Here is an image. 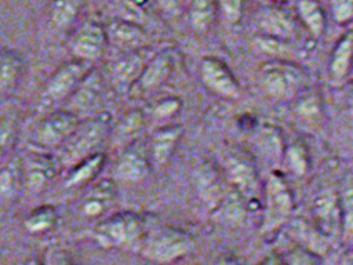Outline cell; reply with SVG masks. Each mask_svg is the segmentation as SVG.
Wrapping results in <instances>:
<instances>
[{
	"instance_id": "cell-5",
	"label": "cell",
	"mask_w": 353,
	"mask_h": 265,
	"mask_svg": "<svg viewBox=\"0 0 353 265\" xmlns=\"http://www.w3.org/2000/svg\"><path fill=\"white\" fill-rule=\"evenodd\" d=\"M292 208L294 200L288 185L277 174H270L266 181V207L261 233L280 228L290 218Z\"/></svg>"
},
{
	"instance_id": "cell-3",
	"label": "cell",
	"mask_w": 353,
	"mask_h": 265,
	"mask_svg": "<svg viewBox=\"0 0 353 265\" xmlns=\"http://www.w3.org/2000/svg\"><path fill=\"white\" fill-rule=\"evenodd\" d=\"M259 83L263 91L274 99H290L295 97L305 83V73L294 63L273 61L262 66Z\"/></svg>"
},
{
	"instance_id": "cell-26",
	"label": "cell",
	"mask_w": 353,
	"mask_h": 265,
	"mask_svg": "<svg viewBox=\"0 0 353 265\" xmlns=\"http://www.w3.org/2000/svg\"><path fill=\"white\" fill-rule=\"evenodd\" d=\"M81 0H52L50 18L58 28L69 26L79 14Z\"/></svg>"
},
{
	"instance_id": "cell-34",
	"label": "cell",
	"mask_w": 353,
	"mask_h": 265,
	"mask_svg": "<svg viewBox=\"0 0 353 265\" xmlns=\"http://www.w3.org/2000/svg\"><path fill=\"white\" fill-rule=\"evenodd\" d=\"M222 215L226 221L236 224V222H241L244 219V207L240 202V197L233 193L229 197H226V200L222 203Z\"/></svg>"
},
{
	"instance_id": "cell-2",
	"label": "cell",
	"mask_w": 353,
	"mask_h": 265,
	"mask_svg": "<svg viewBox=\"0 0 353 265\" xmlns=\"http://www.w3.org/2000/svg\"><path fill=\"white\" fill-rule=\"evenodd\" d=\"M95 239L99 246L108 248H135L143 240V224L135 214H116L98 224Z\"/></svg>"
},
{
	"instance_id": "cell-40",
	"label": "cell",
	"mask_w": 353,
	"mask_h": 265,
	"mask_svg": "<svg viewBox=\"0 0 353 265\" xmlns=\"http://www.w3.org/2000/svg\"><path fill=\"white\" fill-rule=\"evenodd\" d=\"M183 1L185 0H157L160 7L170 14H178L182 8Z\"/></svg>"
},
{
	"instance_id": "cell-23",
	"label": "cell",
	"mask_w": 353,
	"mask_h": 265,
	"mask_svg": "<svg viewBox=\"0 0 353 265\" xmlns=\"http://www.w3.org/2000/svg\"><path fill=\"white\" fill-rule=\"evenodd\" d=\"M23 72L22 58L12 50L0 48V90L11 88Z\"/></svg>"
},
{
	"instance_id": "cell-8",
	"label": "cell",
	"mask_w": 353,
	"mask_h": 265,
	"mask_svg": "<svg viewBox=\"0 0 353 265\" xmlns=\"http://www.w3.org/2000/svg\"><path fill=\"white\" fill-rule=\"evenodd\" d=\"M80 123L72 110H58L48 115L36 130V142L44 148L62 145Z\"/></svg>"
},
{
	"instance_id": "cell-29",
	"label": "cell",
	"mask_w": 353,
	"mask_h": 265,
	"mask_svg": "<svg viewBox=\"0 0 353 265\" xmlns=\"http://www.w3.org/2000/svg\"><path fill=\"white\" fill-rule=\"evenodd\" d=\"M23 171L21 168L19 161L11 160L1 171H0V195L6 199H12L19 188V184L23 178Z\"/></svg>"
},
{
	"instance_id": "cell-7",
	"label": "cell",
	"mask_w": 353,
	"mask_h": 265,
	"mask_svg": "<svg viewBox=\"0 0 353 265\" xmlns=\"http://www.w3.org/2000/svg\"><path fill=\"white\" fill-rule=\"evenodd\" d=\"M174 68V57L168 50L153 54L137 80L130 86L132 94L145 95L159 90L170 79Z\"/></svg>"
},
{
	"instance_id": "cell-18",
	"label": "cell",
	"mask_w": 353,
	"mask_h": 265,
	"mask_svg": "<svg viewBox=\"0 0 353 265\" xmlns=\"http://www.w3.org/2000/svg\"><path fill=\"white\" fill-rule=\"evenodd\" d=\"M196 186L200 197L210 207H215L222 202V181L218 171L211 164H201L197 168Z\"/></svg>"
},
{
	"instance_id": "cell-35",
	"label": "cell",
	"mask_w": 353,
	"mask_h": 265,
	"mask_svg": "<svg viewBox=\"0 0 353 265\" xmlns=\"http://www.w3.org/2000/svg\"><path fill=\"white\" fill-rule=\"evenodd\" d=\"M334 19L338 23H346L353 15V0H331L330 3Z\"/></svg>"
},
{
	"instance_id": "cell-24",
	"label": "cell",
	"mask_w": 353,
	"mask_h": 265,
	"mask_svg": "<svg viewBox=\"0 0 353 265\" xmlns=\"http://www.w3.org/2000/svg\"><path fill=\"white\" fill-rule=\"evenodd\" d=\"M350 58H352V32H346L338 40L330 61V72L335 79H343L349 73Z\"/></svg>"
},
{
	"instance_id": "cell-10",
	"label": "cell",
	"mask_w": 353,
	"mask_h": 265,
	"mask_svg": "<svg viewBox=\"0 0 353 265\" xmlns=\"http://www.w3.org/2000/svg\"><path fill=\"white\" fill-rule=\"evenodd\" d=\"M108 44L106 32L95 21L84 22L72 40V51L76 58L92 62L99 58Z\"/></svg>"
},
{
	"instance_id": "cell-32",
	"label": "cell",
	"mask_w": 353,
	"mask_h": 265,
	"mask_svg": "<svg viewBox=\"0 0 353 265\" xmlns=\"http://www.w3.org/2000/svg\"><path fill=\"white\" fill-rule=\"evenodd\" d=\"M259 145H261L263 153H266V156L270 159H277L281 153V139H280V135L277 134V131H274V130L265 128L261 132Z\"/></svg>"
},
{
	"instance_id": "cell-20",
	"label": "cell",
	"mask_w": 353,
	"mask_h": 265,
	"mask_svg": "<svg viewBox=\"0 0 353 265\" xmlns=\"http://www.w3.org/2000/svg\"><path fill=\"white\" fill-rule=\"evenodd\" d=\"M114 195H116V186L113 181H109V179L101 181L88 192V196L83 202V206H81L83 214L87 217L101 215L105 211L106 204L113 200Z\"/></svg>"
},
{
	"instance_id": "cell-13",
	"label": "cell",
	"mask_w": 353,
	"mask_h": 265,
	"mask_svg": "<svg viewBox=\"0 0 353 265\" xmlns=\"http://www.w3.org/2000/svg\"><path fill=\"white\" fill-rule=\"evenodd\" d=\"M149 170V155L143 148L132 144L119 157L114 173L124 182H139L148 177Z\"/></svg>"
},
{
	"instance_id": "cell-28",
	"label": "cell",
	"mask_w": 353,
	"mask_h": 265,
	"mask_svg": "<svg viewBox=\"0 0 353 265\" xmlns=\"http://www.w3.org/2000/svg\"><path fill=\"white\" fill-rule=\"evenodd\" d=\"M314 211L317 214V218L321 219L324 225L334 226L338 222L339 217V206L335 193L331 190L321 192L316 200Z\"/></svg>"
},
{
	"instance_id": "cell-14",
	"label": "cell",
	"mask_w": 353,
	"mask_h": 265,
	"mask_svg": "<svg viewBox=\"0 0 353 265\" xmlns=\"http://www.w3.org/2000/svg\"><path fill=\"white\" fill-rule=\"evenodd\" d=\"M261 30L273 39L285 41L295 36V21L291 14L280 7L265 8L258 19Z\"/></svg>"
},
{
	"instance_id": "cell-12",
	"label": "cell",
	"mask_w": 353,
	"mask_h": 265,
	"mask_svg": "<svg viewBox=\"0 0 353 265\" xmlns=\"http://www.w3.org/2000/svg\"><path fill=\"white\" fill-rule=\"evenodd\" d=\"M108 43L120 48L123 52L145 47L148 43L146 32L132 21L117 19L112 21L106 28Z\"/></svg>"
},
{
	"instance_id": "cell-37",
	"label": "cell",
	"mask_w": 353,
	"mask_h": 265,
	"mask_svg": "<svg viewBox=\"0 0 353 265\" xmlns=\"http://www.w3.org/2000/svg\"><path fill=\"white\" fill-rule=\"evenodd\" d=\"M181 108V101L178 98H165L156 104L153 108V115L160 119H167L175 115Z\"/></svg>"
},
{
	"instance_id": "cell-19",
	"label": "cell",
	"mask_w": 353,
	"mask_h": 265,
	"mask_svg": "<svg viewBox=\"0 0 353 265\" xmlns=\"http://www.w3.org/2000/svg\"><path fill=\"white\" fill-rule=\"evenodd\" d=\"M102 88L101 76L97 72H87V75L81 79L79 86L70 94V106L73 108L72 112L77 115V110H87L94 106L97 102Z\"/></svg>"
},
{
	"instance_id": "cell-1",
	"label": "cell",
	"mask_w": 353,
	"mask_h": 265,
	"mask_svg": "<svg viewBox=\"0 0 353 265\" xmlns=\"http://www.w3.org/2000/svg\"><path fill=\"white\" fill-rule=\"evenodd\" d=\"M110 117L102 113L84 123H79L70 137L62 144L61 163L73 167L76 163L90 156L103 142L109 132Z\"/></svg>"
},
{
	"instance_id": "cell-33",
	"label": "cell",
	"mask_w": 353,
	"mask_h": 265,
	"mask_svg": "<svg viewBox=\"0 0 353 265\" xmlns=\"http://www.w3.org/2000/svg\"><path fill=\"white\" fill-rule=\"evenodd\" d=\"M287 160L290 168L296 174V175H303L307 170V157L305 149L298 145L292 144L287 148Z\"/></svg>"
},
{
	"instance_id": "cell-9",
	"label": "cell",
	"mask_w": 353,
	"mask_h": 265,
	"mask_svg": "<svg viewBox=\"0 0 353 265\" xmlns=\"http://www.w3.org/2000/svg\"><path fill=\"white\" fill-rule=\"evenodd\" d=\"M200 77L203 84L210 91L221 97L237 98L240 95V87L233 73L225 62L215 57H207L201 59Z\"/></svg>"
},
{
	"instance_id": "cell-39",
	"label": "cell",
	"mask_w": 353,
	"mask_h": 265,
	"mask_svg": "<svg viewBox=\"0 0 353 265\" xmlns=\"http://www.w3.org/2000/svg\"><path fill=\"white\" fill-rule=\"evenodd\" d=\"M284 262H288V264H316V262H320V258L316 257V254L309 253L306 250L295 248L288 254V257L284 259Z\"/></svg>"
},
{
	"instance_id": "cell-22",
	"label": "cell",
	"mask_w": 353,
	"mask_h": 265,
	"mask_svg": "<svg viewBox=\"0 0 353 265\" xmlns=\"http://www.w3.org/2000/svg\"><path fill=\"white\" fill-rule=\"evenodd\" d=\"M215 0H190L188 7V17L192 29L197 33L207 32L216 17Z\"/></svg>"
},
{
	"instance_id": "cell-17",
	"label": "cell",
	"mask_w": 353,
	"mask_h": 265,
	"mask_svg": "<svg viewBox=\"0 0 353 265\" xmlns=\"http://www.w3.org/2000/svg\"><path fill=\"white\" fill-rule=\"evenodd\" d=\"M57 174V161L46 155H37L28 161L25 177L26 186L32 192L41 190Z\"/></svg>"
},
{
	"instance_id": "cell-38",
	"label": "cell",
	"mask_w": 353,
	"mask_h": 265,
	"mask_svg": "<svg viewBox=\"0 0 353 265\" xmlns=\"http://www.w3.org/2000/svg\"><path fill=\"white\" fill-rule=\"evenodd\" d=\"M142 126V115L139 112H131L130 115H127L123 120V123L120 124V131L119 135L121 138L130 137L131 132H137Z\"/></svg>"
},
{
	"instance_id": "cell-15",
	"label": "cell",
	"mask_w": 353,
	"mask_h": 265,
	"mask_svg": "<svg viewBox=\"0 0 353 265\" xmlns=\"http://www.w3.org/2000/svg\"><path fill=\"white\" fill-rule=\"evenodd\" d=\"M182 131L181 126H165L153 134L149 156L153 164L163 166L168 161L182 137Z\"/></svg>"
},
{
	"instance_id": "cell-16",
	"label": "cell",
	"mask_w": 353,
	"mask_h": 265,
	"mask_svg": "<svg viewBox=\"0 0 353 265\" xmlns=\"http://www.w3.org/2000/svg\"><path fill=\"white\" fill-rule=\"evenodd\" d=\"M226 177L228 179L240 190L248 192L255 185L256 173L252 161L241 153H232L228 156L226 163Z\"/></svg>"
},
{
	"instance_id": "cell-6",
	"label": "cell",
	"mask_w": 353,
	"mask_h": 265,
	"mask_svg": "<svg viewBox=\"0 0 353 265\" xmlns=\"http://www.w3.org/2000/svg\"><path fill=\"white\" fill-rule=\"evenodd\" d=\"M142 254L156 262H171L190 250V240L186 235L171 228H163L153 232L146 240L141 243Z\"/></svg>"
},
{
	"instance_id": "cell-21",
	"label": "cell",
	"mask_w": 353,
	"mask_h": 265,
	"mask_svg": "<svg viewBox=\"0 0 353 265\" xmlns=\"http://www.w3.org/2000/svg\"><path fill=\"white\" fill-rule=\"evenodd\" d=\"M105 163V155L101 152H94L84 157L72 167V171L65 182L66 186H77L91 181L102 168Z\"/></svg>"
},
{
	"instance_id": "cell-30",
	"label": "cell",
	"mask_w": 353,
	"mask_h": 265,
	"mask_svg": "<svg viewBox=\"0 0 353 265\" xmlns=\"http://www.w3.org/2000/svg\"><path fill=\"white\" fill-rule=\"evenodd\" d=\"M18 131V121L15 115H7L0 120V160L4 153L12 146Z\"/></svg>"
},
{
	"instance_id": "cell-11",
	"label": "cell",
	"mask_w": 353,
	"mask_h": 265,
	"mask_svg": "<svg viewBox=\"0 0 353 265\" xmlns=\"http://www.w3.org/2000/svg\"><path fill=\"white\" fill-rule=\"evenodd\" d=\"M154 52L149 47H141L137 50L125 51L112 65V79L117 88H130L137 80L143 66Z\"/></svg>"
},
{
	"instance_id": "cell-4",
	"label": "cell",
	"mask_w": 353,
	"mask_h": 265,
	"mask_svg": "<svg viewBox=\"0 0 353 265\" xmlns=\"http://www.w3.org/2000/svg\"><path fill=\"white\" fill-rule=\"evenodd\" d=\"M90 63L91 62L88 61L74 58L61 65L46 84L40 97L39 108L41 110L48 109L69 97L90 70Z\"/></svg>"
},
{
	"instance_id": "cell-31",
	"label": "cell",
	"mask_w": 353,
	"mask_h": 265,
	"mask_svg": "<svg viewBox=\"0 0 353 265\" xmlns=\"http://www.w3.org/2000/svg\"><path fill=\"white\" fill-rule=\"evenodd\" d=\"M216 11L229 25H237L243 17L244 0H215Z\"/></svg>"
},
{
	"instance_id": "cell-25",
	"label": "cell",
	"mask_w": 353,
	"mask_h": 265,
	"mask_svg": "<svg viewBox=\"0 0 353 265\" xmlns=\"http://www.w3.org/2000/svg\"><path fill=\"white\" fill-rule=\"evenodd\" d=\"M298 14L310 33L320 37L325 29V15L317 0H298Z\"/></svg>"
},
{
	"instance_id": "cell-27",
	"label": "cell",
	"mask_w": 353,
	"mask_h": 265,
	"mask_svg": "<svg viewBox=\"0 0 353 265\" xmlns=\"http://www.w3.org/2000/svg\"><path fill=\"white\" fill-rule=\"evenodd\" d=\"M57 222V211L51 206H41L32 211L26 221L25 228L30 233H44L54 228Z\"/></svg>"
},
{
	"instance_id": "cell-36",
	"label": "cell",
	"mask_w": 353,
	"mask_h": 265,
	"mask_svg": "<svg viewBox=\"0 0 353 265\" xmlns=\"http://www.w3.org/2000/svg\"><path fill=\"white\" fill-rule=\"evenodd\" d=\"M298 113L305 119H313L320 113V101L319 97L314 94H307L306 97L301 98L296 106Z\"/></svg>"
}]
</instances>
